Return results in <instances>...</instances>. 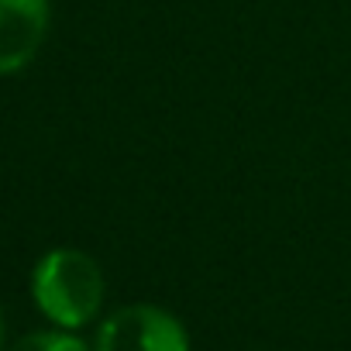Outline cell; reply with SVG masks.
<instances>
[{
	"instance_id": "obj_1",
	"label": "cell",
	"mask_w": 351,
	"mask_h": 351,
	"mask_svg": "<svg viewBox=\"0 0 351 351\" xmlns=\"http://www.w3.org/2000/svg\"><path fill=\"white\" fill-rule=\"evenodd\" d=\"M32 293L52 324L83 327L104 303V272L86 252L56 248L35 265Z\"/></svg>"
},
{
	"instance_id": "obj_2",
	"label": "cell",
	"mask_w": 351,
	"mask_h": 351,
	"mask_svg": "<svg viewBox=\"0 0 351 351\" xmlns=\"http://www.w3.org/2000/svg\"><path fill=\"white\" fill-rule=\"evenodd\" d=\"M97 351H190V337L183 324L162 306L134 303L104 320Z\"/></svg>"
},
{
	"instance_id": "obj_3",
	"label": "cell",
	"mask_w": 351,
	"mask_h": 351,
	"mask_svg": "<svg viewBox=\"0 0 351 351\" xmlns=\"http://www.w3.org/2000/svg\"><path fill=\"white\" fill-rule=\"evenodd\" d=\"M49 32V0H0V76L25 69Z\"/></svg>"
},
{
	"instance_id": "obj_4",
	"label": "cell",
	"mask_w": 351,
	"mask_h": 351,
	"mask_svg": "<svg viewBox=\"0 0 351 351\" xmlns=\"http://www.w3.org/2000/svg\"><path fill=\"white\" fill-rule=\"evenodd\" d=\"M14 351H90V348L66 330H38V334H28L25 341H18Z\"/></svg>"
},
{
	"instance_id": "obj_5",
	"label": "cell",
	"mask_w": 351,
	"mask_h": 351,
	"mask_svg": "<svg viewBox=\"0 0 351 351\" xmlns=\"http://www.w3.org/2000/svg\"><path fill=\"white\" fill-rule=\"evenodd\" d=\"M0 348H4V317H0Z\"/></svg>"
}]
</instances>
